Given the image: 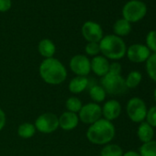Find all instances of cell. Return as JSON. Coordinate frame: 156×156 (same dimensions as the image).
Wrapping results in <instances>:
<instances>
[{
	"label": "cell",
	"instance_id": "6da1fadb",
	"mask_svg": "<svg viewBox=\"0 0 156 156\" xmlns=\"http://www.w3.org/2000/svg\"><path fill=\"white\" fill-rule=\"evenodd\" d=\"M39 73L41 79L48 85L58 86L62 84L67 78L65 66L56 58L44 59L40 67Z\"/></svg>",
	"mask_w": 156,
	"mask_h": 156
},
{
	"label": "cell",
	"instance_id": "7a4b0ae2",
	"mask_svg": "<svg viewBox=\"0 0 156 156\" xmlns=\"http://www.w3.org/2000/svg\"><path fill=\"white\" fill-rule=\"evenodd\" d=\"M87 139L96 145H106L115 138L116 128L111 121L100 119L89 126L87 130Z\"/></svg>",
	"mask_w": 156,
	"mask_h": 156
},
{
	"label": "cell",
	"instance_id": "3957f363",
	"mask_svg": "<svg viewBox=\"0 0 156 156\" xmlns=\"http://www.w3.org/2000/svg\"><path fill=\"white\" fill-rule=\"evenodd\" d=\"M100 52L108 60L118 61L126 56L127 46L122 38L114 34L106 35L99 41Z\"/></svg>",
	"mask_w": 156,
	"mask_h": 156
},
{
	"label": "cell",
	"instance_id": "277c9868",
	"mask_svg": "<svg viewBox=\"0 0 156 156\" xmlns=\"http://www.w3.org/2000/svg\"><path fill=\"white\" fill-rule=\"evenodd\" d=\"M100 86L104 88L107 94L111 96L122 95L127 91L125 84V78L121 74H115L108 73L106 75L101 77Z\"/></svg>",
	"mask_w": 156,
	"mask_h": 156
},
{
	"label": "cell",
	"instance_id": "5b68a950",
	"mask_svg": "<svg viewBox=\"0 0 156 156\" xmlns=\"http://www.w3.org/2000/svg\"><path fill=\"white\" fill-rule=\"evenodd\" d=\"M147 14V6L140 0H129L122 9V17L129 23L141 20Z\"/></svg>",
	"mask_w": 156,
	"mask_h": 156
},
{
	"label": "cell",
	"instance_id": "8992f818",
	"mask_svg": "<svg viewBox=\"0 0 156 156\" xmlns=\"http://www.w3.org/2000/svg\"><path fill=\"white\" fill-rule=\"evenodd\" d=\"M147 105L145 101L138 97L129 99L126 105V113L128 118L134 123H140L145 120L147 114Z\"/></svg>",
	"mask_w": 156,
	"mask_h": 156
},
{
	"label": "cell",
	"instance_id": "52a82bcc",
	"mask_svg": "<svg viewBox=\"0 0 156 156\" xmlns=\"http://www.w3.org/2000/svg\"><path fill=\"white\" fill-rule=\"evenodd\" d=\"M36 129L41 133L50 134L54 132L59 128V118L51 112H46L40 115L34 123Z\"/></svg>",
	"mask_w": 156,
	"mask_h": 156
},
{
	"label": "cell",
	"instance_id": "ba28073f",
	"mask_svg": "<svg viewBox=\"0 0 156 156\" xmlns=\"http://www.w3.org/2000/svg\"><path fill=\"white\" fill-rule=\"evenodd\" d=\"M78 118L83 123L92 125L102 119V108L99 104L94 102L85 104L78 112Z\"/></svg>",
	"mask_w": 156,
	"mask_h": 156
},
{
	"label": "cell",
	"instance_id": "9c48e42d",
	"mask_svg": "<svg viewBox=\"0 0 156 156\" xmlns=\"http://www.w3.org/2000/svg\"><path fill=\"white\" fill-rule=\"evenodd\" d=\"M69 66L71 71L77 76H87L91 72L90 60L83 54H76L70 60Z\"/></svg>",
	"mask_w": 156,
	"mask_h": 156
},
{
	"label": "cell",
	"instance_id": "30bf717a",
	"mask_svg": "<svg viewBox=\"0 0 156 156\" xmlns=\"http://www.w3.org/2000/svg\"><path fill=\"white\" fill-rule=\"evenodd\" d=\"M151 54V51L147 48L145 44L142 43H134L127 48L126 56L127 58L134 63H143L145 62L150 55Z\"/></svg>",
	"mask_w": 156,
	"mask_h": 156
},
{
	"label": "cell",
	"instance_id": "8fae6325",
	"mask_svg": "<svg viewBox=\"0 0 156 156\" xmlns=\"http://www.w3.org/2000/svg\"><path fill=\"white\" fill-rule=\"evenodd\" d=\"M82 35L88 42H99L103 35L101 26L95 21H87L82 26Z\"/></svg>",
	"mask_w": 156,
	"mask_h": 156
},
{
	"label": "cell",
	"instance_id": "7c38bea8",
	"mask_svg": "<svg viewBox=\"0 0 156 156\" xmlns=\"http://www.w3.org/2000/svg\"><path fill=\"white\" fill-rule=\"evenodd\" d=\"M101 108L103 119L111 122L113 120H116L120 116L122 111L121 104L117 99H109L106 101Z\"/></svg>",
	"mask_w": 156,
	"mask_h": 156
},
{
	"label": "cell",
	"instance_id": "4fadbf2b",
	"mask_svg": "<svg viewBox=\"0 0 156 156\" xmlns=\"http://www.w3.org/2000/svg\"><path fill=\"white\" fill-rule=\"evenodd\" d=\"M109 64V61L103 55L95 56L92 60H90L91 71L99 77H103L108 73Z\"/></svg>",
	"mask_w": 156,
	"mask_h": 156
},
{
	"label": "cell",
	"instance_id": "5bb4252c",
	"mask_svg": "<svg viewBox=\"0 0 156 156\" xmlns=\"http://www.w3.org/2000/svg\"><path fill=\"white\" fill-rule=\"evenodd\" d=\"M79 123V118L76 113L64 111L59 118V127L63 130H72Z\"/></svg>",
	"mask_w": 156,
	"mask_h": 156
},
{
	"label": "cell",
	"instance_id": "9a60e30c",
	"mask_svg": "<svg viewBox=\"0 0 156 156\" xmlns=\"http://www.w3.org/2000/svg\"><path fill=\"white\" fill-rule=\"evenodd\" d=\"M91 86L90 80L87 76H75L69 82L68 88L73 94H80Z\"/></svg>",
	"mask_w": 156,
	"mask_h": 156
},
{
	"label": "cell",
	"instance_id": "2e32d148",
	"mask_svg": "<svg viewBox=\"0 0 156 156\" xmlns=\"http://www.w3.org/2000/svg\"><path fill=\"white\" fill-rule=\"evenodd\" d=\"M137 137L141 143L148 142L153 140L154 137V129L148 124L145 120L140 122L137 129Z\"/></svg>",
	"mask_w": 156,
	"mask_h": 156
},
{
	"label": "cell",
	"instance_id": "e0dca14e",
	"mask_svg": "<svg viewBox=\"0 0 156 156\" xmlns=\"http://www.w3.org/2000/svg\"><path fill=\"white\" fill-rule=\"evenodd\" d=\"M38 51L44 59L52 58L56 51V47L53 41L50 39H43L38 44Z\"/></svg>",
	"mask_w": 156,
	"mask_h": 156
},
{
	"label": "cell",
	"instance_id": "ac0fdd59",
	"mask_svg": "<svg viewBox=\"0 0 156 156\" xmlns=\"http://www.w3.org/2000/svg\"><path fill=\"white\" fill-rule=\"evenodd\" d=\"M113 31H114V35L116 36H119L120 38L125 37L129 35L131 31V23H129L123 18L119 19L114 23Z\"/></svg>",
	"mask_w": 156,
	"mask_h": 156
},
{
	"label": "cell",
	"instance_id": "d6986e66",
	"mask_svg": "<svg viewBox=\"0 0 156 156\" xmlns=\"http://www.w3.org/2000/svg\"><path fill=\"white\" fill-rule=\"evenodd\" d=\"M142 81V73L140 71L134 70L128 73L125 78V84L128 89H134L140 86Z\"/></svg>",
	"mask_w": 156,
	"mask_h": 156
},
{
	"label": "cell",
	"instance_id": "ffe728a7",
	"mask_svg": "<svg viewBox=\"0 0 156 156\" xmlns=\"http://www.w3.org/2000/svg\"><path fill=\"white\" fill-rule=\"evenodd\" d=\"M89 97L94 103H101L106 99L107 93L100 85H91L89 87Z\"/></svg>",
	"mask_w": 156,
	"mask_h": 156
},
{
	"label": "cell",
	"instance_id": "44dd1931",
	"mask_svg": "<svg viewBox=\"0 0 156 156\" xmlns=\"http://www.w3.org/2000/svg\"><path fill=\"white\" fill-rule=\"evenodd\" d=\"M123 149L115 143H108L100 151V156H123Z\"/></svg>",
	"mask_w": 156,
	"mask_h": 156
},
{
	"label": "cell",
	"instance_id": "7402d4cb",
	"mask_svg": "<svg viewBox=\"0 0 156 156\" xmlns=\"http://www.w3.org/2000/svg\"><path fill=\"white\" fill-rule=\"evenodd\" d=\"M145 69L150 79L156 83V52H152L145 62Z\"/></svg>",
	"mask_w": 156,
	"mask_h": 156
},
{
	"label": "cell",
	"instance_id": "603a6c76",
	"mask_svg": "<svg viewBox=\"0 0 156 156\" xmlns=\"http://www.w3.org/2000/svg\"><path fill=\"white\" fill-rule=\"evenodd\" d=\"M36 128L34 124L30 122H24L20 124L18 128V134L22 139H30L33 137L36 133Z\"/></svg>",
	"mask_w": 156,
	"mask_h": 156
},
{
	"label": "cell",
	"instance_id": "cb8c5ba5",
	"mask_svg": "<svg viewBox=\"0 0 156 156\" xmlns=\"http://www.w3.org/2000/svg\"><path fill=\"white\" fill-rule=\"evenodd\" d=\"M138 152L140 156H156V140H151L142 143Z\"/></svg>",
	"mask_w": 156,
	"mask_h": 156
},
{
	"label": "cell",
	"instance_id": "d4e9b609",
	"mask_svg": "<svg viewBox=\"0 0 156 156\" xmlns=\"http://www.w3.org/2000/svg\"><path fill=\"white\" fill-rule=\"evenodd\" d=\"M83 107V103L80 98H78L76 97H71L67 98L65 102V108L67 111L73 112V113H78L80 111V109Z\"/></svg>",
	"mask_w": 156,
	"mask_h": 156
},
{
	"label": "cell",
	"instance_id": "484cf974",
	"mask_svg": "<svg viewBox=\"0 0 156 156\" xmlns=\"http://www.w3.org/2000/svg\"><path fill=\"white\" fill-rule=\"evenodd\" d=\"M146 46L151 52H156V30H151L147 33L145 39Z\"/></svg>",
	"mask_w": 156,
	"mask_h": 156
},
{
	"label": "cell",
	"instance_id": "4316f807",
	"mask_svg": "<svg viewBox=\"0 0 156 156\" xmlns=\"http://www.w3.org/2000/svg\"><path fill=\"white\" fill-rule=\"evenodd\" d=\"M145 121L150 124L153 129L156 128V105L148 108Z\"/></svg>",
	"mask_w": 156,
	"mask_h": 156
},
{
	"label": "cell",
	"instance_id": "83f0119b",
	"mask_svg": "<svg viewBox=\"0 0 156 156\" xmlns=\"http://www.w3.org/2000/svg\"><path fill=\"white\" fill-rule=\"evenodd\" d=\"M85 51L87 55L89 56H98L100 53V47L99 42H87L86 45Z\"/></svg>",
	"mask_w": 156,
	"mask_h": 156
},
{
	"label": "cell",
	"instance_id": "f1b7e54d",
	"mask_svg": "<svg viewBox=\"0 0 156 156\" xmlns=\"http://www.w3.org/2000/svg\"><path fill=\"white\" fill-rule=\"evenodd\" d=\"M121 72H122V66H121V64L119 62L115 61V62H112L109 64L108 73H115V74H121Z\"/></svg>",
	"mask_w": 156,
	"mask_h": 156
},
{
	"label": "cell",
	"instance_id": "f546056e",
	"mask_svg": "<svg viewBox=\"0 0 156 156\" xmlns=\"http://www.w3.org/2000/svg\"><path fill=\"white\" fill-rule=\"evenodd\" d=\"M11 0H0V12H6L11 8Z\"/></svg>",
	"mask_w": 156,
	"mask_h": 156
},
{
	"label": "cell",
	"instance_id": "4dcf8cb0",
	"mask_svg": "<svg viewBox=\"0 0 156 156\" xmlns=\"http://www.w3.org/2000/svg\"><path fill=\"white\" fill-rule=\"evenodd\" d=\"M6 122H7L6 114L2 108H0V131H1L6 126Z\"/></svg>",
	"mask_w": 156,
	"mask_h": 156
},
{
	"label": "cell",
	"instance_id": "1f68e13d",
	"mask_svg": "<svg viewBox=\"0 0 156 156\" xmlns=\"http://www.w3.org/2000/svg\"><path fill=\"white\" fill-rule=\"evenodd\" d=\"M123 156H140V153L138 151H128L126 152H124Z\"/></svg>",
	"mask_w": 156,
	"mask_h": 156
},
{
	"label": "cell",
	"instance_id": "d6a6232c",
	"mask_svg": "<svg viewBox=\"0 0 156 156\" xmlns=\"http://www.w3.org/2000/svg\"><path fill=\"white\" fill-rule=\"evenodd\" d=\"M153 98H154V101H155V103H156V87H155V89H154V91H153Z\"/></svg>",
	"mask_w": 156,
	"mask_h": 156
},
{
	"label": "cell",
	"instance_id": "836d02e7",
	"mask_svg": "<svg viewBox=\"0 0 156 156\" xmlns=\"http://www.w3.org/2000/svg\"><path fill=\"white\" fill-rule=\"evenodd\" d=\"M97 156H100V155H97Z\"/></svg>",
	"mask_w": 156,
	"mask_h": 156
}]
</instances>
